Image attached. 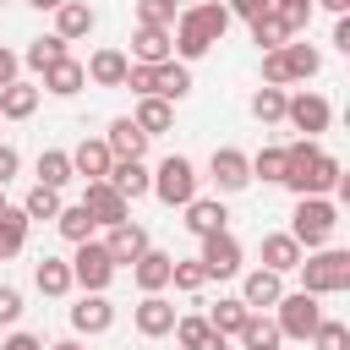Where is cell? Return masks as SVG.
Listing matches in <instances>:
<instances>
[{
	"label": "cell",
	"instance_id": "obj_19",
	"mask_svg": "<svg viewBox=\"0 0 350 350\" xmlns=\"http://www.w3.org/2000/svg\"><path fill=\"white\" fill-rule=\"evenodd\" d=\"M71 328H77V334H109V328H115L109 295H82V301L71 306Z\"/></svg>",
	"mask_w": 350,
	"mask_h": 350
},
{
	"label": "cell",
	"instance_id": "obj_39",
	"mask_svg": "<svg viewBox=\"0 0 350 350\" xmlns=\"http://www.w3.org/2000/svg\"><path fill=\"white\" fill-rule=\"evenodd\" d=\"M284 98H290L284 88H257V93H252V115H257L262 126H279V120H284Z\"/></svg>",
	"mask_w": 350,
	"mask_h": 350
},
{
	"label": "cell",
	"instance_id": "obj_35",
	"mask_svg": "<svg viewBox=\"0 0 350 350\" xmlns=\"http://www.w3.org/2000/svg\"><path fill=\"white\" fill-rule=\"evenodd\" d=\"M27 246V213L22 208H0V262H11Z\"/></svg>",
	"mask_w": 350,
	"mask_h": 350
},
{
	"label": "cell",
	"instance_id": "obj_13",
	"mask_svg": "<svg viewBox=\"0 0 350 350\" xmlns=\"http://www.w3.org/2000/svg\"><path fill=\"white\" fill-rule=\"evenodd\" d=\"M175 306L164 301V295H142L137 306H131V323H137V334L142 339H164V334H175Z\"/></svg>",
	"mask_w": 350,
	"mask_h": 350
},
{
	"label": "cell",
	"instance_id": "obj_10",
	"mask_svg": "<svg viewBox=\"0 0 350 350\" xmlns=\"http://www.w3.org/2000/svg\"><path fill=\"white\" fill-rule=\"evenodd\" d=\"M202 273L208 279H235L241 273V241L230 235V230H219V235H202Z\"/></svg>",
	"mask_w": 350,
	"mask_h": 350
},
{
	"label": "cell",
	"instance_id": "obj_43",
	"mask_svg": "<svg viewBox=\"0 0 350 350\" xmlns=\"http://www.w3.org/2000/svg\"><path fill=\"white\" fill-rule=\"evenodd\" d=\"M175 0H137V27H175Z\"/></svg>",
	"mask_w": 350,
	"mask_h": 350
},
{
	"label": "cell",
	"instance_id": "obj_4",
	"mask_svg": "<svg viewBox=\"0 0 350 350\" xmlns=\"http://www.w3.org/2000/svg\"><path fill=\"white\" fill-rule=\"evenodd\" d=\"M339 180H345L339 159H334V153H317V159H306V164H290L279 186H290L295 197H328Z\"/></svg>",
	"mask_w": 350,
	"mask_h": 350
},
{
	"label": "cell",
	"instance_id": "obj_49",
	"mask_svg": "<svg viewBox=\"0 0 350 350\" xmlns=\"http://www.w3.org/2000/svg\"><path fill=\"white\" fill-rule=\"evenodd\" d=\"M126 88H131L137 98H153V66H131V71H126Z\"/></svg>",
	"mask_w": 350,
	"mask_h": 350
},
{
	"label": "cell",
	"instance_id": "obj_23",
	"mask_svg": "<svg viewBox=\"0 0 350 350\" xmlns=\"http://www.w3.org/2000/svg\"><path fill=\"white\" fill-rule=\"evenodd\" d=\"M93 22H98V16H93L88 0H66V5L55 11V38H66V44H71V38H88Z\"/></svg>",
	"mask_w": 350,
	"mask_h": 350
},
{
	"label": "cell",
	"instance_id": "obj_38",
	"mask_svg": "<svg viewBox=\"0 0 350 350\" xmlns=\"http://www.w3.org/2000/svg\"><path fill=\"white\" fill-rule=\"evenodd\" d=\"M33 71H49L55 60H66V38H55V33H44V38H33L27 44V55H22Z\"/></svg>",
	"mask_w": 350,
	"mask_h": 350
},
{
	"label": "cell",
	"instance_id": "obj_5",
	"mask_svg": "<svg viewBox=\"0 0 350 350\" xmlns=\"http://www.w3.org/2000/svg\"><path fill=\"white\" fill-rule=\"evenodd\" d=\"M273 323H279V339H312V328L323 323V306L306 290H284L273 306Z\"/></svg>",
	"mask_w": 350,
	"mask_h": 350
},
{
	"label": "cell",
	"instance_id": "obj_47",
	"mask_svg": "<svg viewBox=\"0 0 350 350\" xmlns=\"http://www.w3.org/2000/svg\"><path fill=\"white\" fill-rule=\"evenodd\" d=\"M224 11H230V16H241V22H257V16H268V11H273V0H224Z\"/></svg>",
	"mask_w": 350,
	"mask_h": 350
},
{
	"label": "cell",
	"instance_id": "obj_2",
	"mask_svg": "<svg viewBox=\"0 0 350 350\" xmlns=\"http://www.w3.org/2000/svg\"><path fill=\"white\" fill-rule=\"evenodd\" d=\"M334 230H339V208L328 197H295V213H290V230L284 235L301 252H323L334 241Z\"/></svg>",
	"mask_w": 350,
	"mask_h": 350
},
{
	"label": "cell",
	"instance_id": "obj_1",
	"mask_svg": "<svg viewBox=\"0 0 350 350\" xmlns=\"http://www.w3.org/2000/svg\"><path fill=\"white\" fill-rule=\"evenodd\" d=\"M230 22H235V16L224 11V0H197V5H186V11L175 16V27H170L180 66H186V60H202V55L230 33Z\"/></svg>",
	"mask_w": 350,
	"mask_h": 350
},
{
	"label": "cell",
	"instance_id": "obj_20",
	"mask_svg": "<svg viewBox=\"0 0 350 350\" xmlns=\"http://www.w3.org/2000/svg\"><path fill=\"white\" fill-rule=\"evenodd\" d=\"M109 148H104V137H82L77 148H71V170L82 175V180H104L109 175Z\"/></svg>",
	"mask_w": 350,
	"mask_h": 350
},
{
	"label": "cell",
	"instance_id": "obj_18",
	"mask_svg": "<svg viewBox=\"0 0 350 350\" xmlns=\"http://www.w3.org/2000/svg\"><path fill=\"white\" fill-rule=\"evenodd\" d=\"M257 252H262V268H268V273H279V279H284V273H295V268H301V257H306L284 230L262 235V246H257Z\"/></svg>",
	"mask_w": 350,
	"mask_h": 350
},
{
	"label": "cell",
	"instance_id": "obj_51",
	"mask_svg": "<svg viewBox=\"0 0 350 350\" xmlns=\"http://www.w3.org/2000/svg\"><path fill=\"white\" fill-rule=\"evenodd\" d=\"M0 350H44V339H38V334H22V328H16V334H5V339H0Z\"/></svg>",
	"mask_w": 350,
	"mask_h": 350
},
{
	"label": "cell",
	"instance_id": "obj_40",
	"mask_svg": "<svg viewBox=\"0 0 350 350\" xmlns=\"http://www.w3.org/2000/svg\"><path fill=\"white\" fill-rule=\"evenodd\" d=\"M246 164H252V180H284V148H257V153H246Z\"/></svg>",
	"mask_w": 350,
	"mask_h": 350
},
{
	"label": "cell",
	"instance_id": "obj_59",
	"mask_svg": "<svg viewBox=\"0 0 350 350\" xmlns=\"http://www.w3.org/2000/svg\"><path fill=\"white\" fill-rule=\"evenodd\" d=\"M0 5H11V0H0Z\"/></svg>",
	"mask_w": 350,
	"mask_h": 350
},
{
	"label": "cell",
	"instance_id": "obj_12",
	"mask_svg": "<svg viewBox=\"0 0 350 350\" xmlns=\"http://www.w3.org/2000/svg\"><path fill=\"white\" fill-rule=\"evenodd\" d=\"M148 246H153V241H148V230H142V224H131V219H126V224H109V235H104V252H109V262H115V268H131Z\"/></svg>",
	"mask_w": 350,
	"mask_h": 350
},
{
	"label": "cell",
	"instance_id": "obj_25",
	"mask_svg": "<svg viewBox=\"0 0 350 350\" xmlns=\"http://www.w3.org/2000/svg\"><path fill=\"white\" fill-rule=\"evenodd\" d=\"M131 126H137L142 137H164V131L175 126V104H164V98H137Z\"/></svg>",
	"mask_w": 350,
	"mask_h": 350
},
{
	"label": "cell",
	"instance_id": "obj_22",
	"mask_svg": "<svg viewBox=\"0 0 350 350\" xmlns=\"http://www.w3.org/2000/svg\"><path fill=\"white\" fill-rule=\"evenodd\" d=\"M279 295H284V279H279V273H268V268H252V273H246V284H241V301H246V312L279 306Z\"/></svg>",
	"mask_w": 350,
	"mask_h": 350
},
{
	"label": "cell",
	"instance_id": "obj_29",
	"mask_svg": "<svg viewBox=\"0 0 350 350\" xmlns=\"http://www.w3.org/2000/svg\"><path fill=\"white\" fill-rule=\"evenodd\" d=\"M71 180H77V170H71V153H66V148H44V153H38V186L60 191V186H71Z\"/></svg>",
	"mask_w": 350,
	"mask_h": 350
},
{
	"label": "cell",
	"instance_id": "obj_44",
	"mask_svg": "<svg viewBox=\"0 0 350 350\" xmlns=\"http://www.w3.org/2000/svg\"><path fill=\"white\" fill-rule=\"evenodd\" d=\"M312 350H350V328H345L339 317H323V323L312 328Z\"/></svg>",
	"mask_w": 350,
	"mask_h": 350
},
{
	"label": "cell",
	"instance_id": "obj_37",
	"mask_svg": "<svg viewBox=\"0 0 350 350\" xmlns=\"http://www.w3.org/2000/svg\"><path fill=\"white\" fill-rule=\"evenodd\" d=\"M66 202H60V191H49V186H33L27 197H22V213H27V224H44V219H55Z\"/></svg>",
	"mask_w": 350,
	"mask_h": 350
},
{
	"label": "cell",
	"instance_id": "obj_56",
	"mask_svg": "<svg viewBox=\"0 0 350 350\" xmlns=\"http://www.w3.org/2000/svg\"><path fill=\"white\" fill-rule=\"evenodd\" d=\"M49 350H82V345H77V339H55Z\"/></svg>",
	"mask_w": 350,
	"mask_h": 350
},
{
	"label": "cell",
	"instance_id": "obj_27",
	"mask_svg": "<svg viewBox=\"0 0 350 350\" xmlns=\"http://www.w3.org/2000/svg\"><path fill=\"white\" fill-rule=\"evenodd\" d=\"M175 339H180V350H230V339L213 334L208 317H175Z\"/></svg>",
	"mask_w": 350,
	"mask_h": 350
},
{
	"label": "cell",
	"instance_id": "obj_28",
	"mask_svg": "<svg viewBox=\"0 0 350 350\" xmlns=\"http://www.w3.org/2000/svg\"><path fill=\"white\" fill-rule=\"evenodd\" d=\"M186 93H191V71H186L180 60H164V66H153V98L175 104V98H186Z\"/></svg>",
	"mask_w": 350,
	"mask_h": 350
},
{
	"label": "cell",
	"instance_id": "obj_9",
	"mask_svg": "<svg viewBox=\"0 0 350 350\" xmlns=\"http://www.w3.org/2000/svg\"><path fill=\"white\" fill-rule=\"evenodd\" d=\"M208 180L219 186V197L246 191V186H252V164H246V153H241V148H213V159H208Z\"/></svg>",
	"mask_w": 350,
	"mask_h": 350
},
{
	"label": "cell",
	"instance_id": "obj_53",
	"mask_svg": "<svg viewBox=\"0 0 350 350\" xmlns=\"http://www.w3.org/2000/svg\"><path fill=\"white\" fill-rule=\"evenodd\" d=\"M334 49H345V55H350V16H339V22H334Z\"/></svg>",
	"mask_w": 350,
	"mask_h": 350
},
{
	"label": "cell",
	"instance_id": "obj_11",
	"mask_svg": "<svg viewBox=\"0 0 350 350\" xmlns=\"http://www.w3.org/2000/svg\"><path fill=\"white\" fill-rule=\"evenodd\" d=\"M82 208H88V213H93V224H104V230L131 219V202H126V197H120L109 180H88V191H82Z\"/></svg>",
	"mask_w": 350,
	"mask_h": 350
},
{
	"label": "cell",
	"instance_id": "obj_15",
	"mask_svg": "<svg viewBox=\"0 0 350 350\" xmlns=\"http://www.w3.org/2000/svg\"><path fill=\"white\" fill-rule=\"evenodd\" d=\"M104 180H109L126 202H137V197H148V191H153V175H148V164H142V159H115Z\"/></svg>",
	"mask_w": 350,
	"mask_h": 350
},
{
	"label": "cell",
	"instance_id": "obj_41",
	"mask_svg": "<svg viewBox=\"0 0 350 350\" xmlns=\"http://www.w3.org/2000/svg\"><path fill=\"white\" fill-rule=\"evenodd\" d=\"M273 16L284 22V33L295 38V33H306L312 27V0H273Z\"/></svg>",
	"mask_w": 350,
	"mask_h": 350
},
{
	"label": "cell",
	"instance_id": "obj_6",
	"mask_svg": "<svg viewBox=\"0 0 350 350\" xmlns=\"http://www.w3.org/2000/svg\"><path fill=\"white\" fill-rule=\"evenodd\" d=\"M153 197H159L164 208H186V202L197 197V170H191V159L170 153V159L153 170Z\"/></svg>",
	"mask_w": 350,
	"mask_h": 350
},
{
	"label": "cell",
	"instance_id": "obj_16",
	"mask_svg": "<svg viewBox=\"0 0 350 350\" xmlns=\"http://www.w3.org/2000/svg\"><path fill=\"white\" fill-rule=\"evenodd\" d=\"M186 230L202 241V235H219V230H230V208L219 202V197H191L186 202Z\"/></svg>",
	"mask_w": 350,
	"mask_h": 350
},
{
	"label": "cell",
	"instance_id": "obj_3",
	"mask_svg": "<svg viewBox=\"0 0 350 350\" xmlns=\"http://www.w3.org/2000/svg\"><path fill=\"white\" fill-rule=\"evenodd\" d=\"M295 273H301V290L306 295H339V290H350V252H339V246L306 252Z\"/></svg>",
	"mask_w": 350,
	"mask_h": 350
},
{
	"label": "cell",
	"instance_id": "obj_34",
	"mask_svg": "<svg viewBox=\"0 0 350 350\" xmlns=\"http://www.w3.org/2000/svg\"><path fill=\"white\" fill-rule=\"evenodd\" d=\"M241 350H279V323L273 317H262V312H252L246 323H241Z\"/></svg>",
	"mask_w": 350,
	"mask_h": 350
},
{
	"label": "cell",
	"instance_id": "obj_7",
	"mask_svg": "<svg viewBox=\"0 0 350 350\" xmlns=\"http://www.w3.org/2000/svg\"><path fill=\"white\" fill-rule=\"evenodd\" d=\"M109 279H115V262H109L104 241H82L71 257V284H82V295H104Z\"/></svg>",
	"mask_w": 350,
	"mask_h": 350
},
{
	"label": "cell",
	"instance_id": "obj_21",
	"mask_svg": "<svg viewBox=\"0 0 350 350\" xmlns=\"http://www.w3.org/2000/svg\"><path fill=\"white\" fill-rule=\"evenodd\" d=\"M170 262H175V257H164V252H153V246H148V252L131 262L137 290H142V295H164V284H170Z\"/></svg>",
	"mask_w": 350,
	"mask_h": 350
},
{
	"label": "cell",
	"instance_id": "obj_24",
	"mask_svg": "<svg viewBox=\"0 0 350 350\" xmlns=\"http://www.w3.org/2000/svg\"><path fill=\"white\" fill-rule=\"evenodd\" d=\"M88 88V71H82V60H55L49 71H44V93H55V98H71V93H82Z\"/></svg>",
	"mask_w": 350,
	"mask_h": 350
},
{
	"label": "cell",
	"instance_id": "obj_46",
	"mask_svg": "<svg viewBox=\"0 0 350 350\" xmlns=\"http://www.w3.org/2000/svg\"><path fill=\"white\" fill-rule=\"evenodd\" d=\"M262 82H268V88H284V82H290V66H284V55H279V49H268V55H262Z\"/></svg>",
	"mask_w": 350,
	"mask_h": 350
},
{
	"label": "cell",
	"instance_id": "obj_42",
	"mask_svg": "<svg viewBox=\"0 0 350 350\" xmlns=\"http://www.w3.org/2000/svg\"><path fill=\"white\" fill-rule=\"evenodd\" d=\"M252 44L268 55V49H284V44H290V33H284V22L268 11V16H257V22H252Z\"/></svg>",
	"mask_w": 350,
	"mask_h": 350
},
{
	"label": "cell",
	"instance_id": "obj_45",
	"mask_svg": "<svg viewBox=\"0 0 350 350\" xmlns=\"http://www.w3.org/2000/svg\"><path fill=\"white\" fill-rule=\"evenodd\" d=\"M170 284H175V290H202V284H208V273H202V262H197V257H191V262H180V257H175V262H170Z\"/></svg>",
	"mask_w": 350,
	"mask_h": 350
},
{
	"label": "cell",
	"instance_id": "obj_8",
	"mask_svg": "<svg viewBox=\"0 0 350 350\" xmlns=\"http://www.w3.org/2000/svg\"><path fill=\"white\" fill-rule=\"evenodd\" d=\"M284 120H290L301 137L317 142V137L328 131V120H334V104H328L323 93H290V98H284Z\"/></svg>",
	"mask_w": 350,
	"mask_h": 350
},
{
	"label": "cell",
	"instance_id": "obj_52",
	"mask_svg": "<svg viewBox=\"0 0 350 350\" xmlns=\"http://www.w3.org/2000/svg\"><path fill=\"white\" fill-rule=\"evenodd\" d=\"M16 71H22V60H16V55L0 44V88H11V82H16Z\"/></svg>",
	"mask_w": 350,
	"mask_h": 350
},
{
	"label": "cell",
	"instance_id": "obj_55",
	"mask_svg": "<svg viewBox=\"0 0 350 350\" xmlns=\"http://www.w3.org/2000/svg\"><path fill=\"white\" fill-rule=\"evenodd\" d=\"M27 5H38V11H60L66 0H27Z\"/></svg>",
	"mask_w": 350,
	"mask_h": 350
},
{
	"label": "cell",
	"instance_id": "obj_14",
	"mask_svg": "<svg viewBox=\"0 0 350 350\" xmlns=\"http://www.w3.org/2000/svg\"><path fill=\"white\" fill-rule=\"evenodd\" d=\"M126 60H131V66H164V60H175V38H170V27H137Z\"/></svg>",
	"mask_w": 350,
	"mask_h": 350
},
{
	"label": "cell",
	"instance_id": "obj_26",
	"mask_svg": "<svg viewBox=\"0 0 350 350\" xmlns=\"http://www.w3.org/2000/svg\"><path fill=\"white\" fill-rule=\"evenodd\" d=\"M104 148H109V159H142V153H148V137L131 126V115H120V120H109Z\"/></svg>",
	"mask_w": 350,
	"mask_h": 350
},
{
	"label": "cell",
	"instance_id": "obj_50",
	"mask_svg": "<svg viewBox=\"0 0 350 350\" xmlns=\"http://www.w3.org/2000/svg\"><path fill=\"white\" fill-rule=\"evenodd\" d=\"M16 170H22V153H16L11 142H0V186H5V180H11Z\"/></svg>",
	"mask_w": 350,
	"mask_h": 350
},
{
	"label": "cell",
	"instance_id": "obj_58",
	"mask_svg": "<svg viewBox=\"0 0 350 350\" xmlns=\"http://www.w3.org/2000/svg\"><path fill=\"white\" fill-rule=\"evenodd\" d=\"M175 5H180V0H175ZM191 5H197V0H191Z\"/></svg>",
	"mask_w": 350,
	"mask_h": 350
},
{
	"label": "cell",
	"instance_id": "obj_33",
	"mask_svg": "<svg viewBox=\"0 0 350 350\" xmlns=\"http://www.w3.org/2000/svg\"><path fill=\"white\" fill-rule=\"evenodd\" d=\"M246 317H252V312H246V301H241V295H219V306L208 312V328H213V334H224V339H235Z\"/></svg>",
	"mask_w": 350,
	"mask_h": 350
},
{
	"label": "cell",
	"instance_id": "obj_36",
	"mask_svg": "<svg viewBox=\"0 0 350 350\" xmlns=\"http://www.w3.org/2000/svg\"><path fill=\"white\" fill-rule=\"evenodd\" d=\"M55 224H60V235H66L71 246H82V241H93V230H98V224H93V213H88L82 202H71V208H60V213H55Z\"/></svg>",
	"mask_w": 350,
	"mask_h": 350
},
{
	"label": "cell",
	"instance_id": "obj_30",
	"mask_svg": "<svg viewBox=\"0 0 350 350\" xmlns=\"http://www.w3.org/2000/svg\"><path fill=\"white\" fill-rule=\"evenodd\" d=\"M33 109H38V88L33 82L16 77L11 88H0V120H27Z\"/></svg>",
	"mask_w": 350,
	"mask_h": 350
},
{
	"label": "cell",
	"instance_id": "obj_32",
	"mask_svg": "<svg viewBox=\"0 0 350 350\" xmlns=\"http://www.w3.org/2000/svg\"><path fill=\"white\" fill-rule=\"evenodd\" d=\"M33 284H38V295H71V262H60V257H38Z\"/></svg>",
	"mask_w": 350,
	"mask_h": 350
},
{
	"label": "cell",
	"instance_id": "obj_57",
	"mask_svg": "<svg viewBox=\"0 0 350 350\" xmlns=\"http://www.w3.org/2000/svg\"><path fill=\"white\" fill-rule=\"evenodd\" d=\"M0 208H11V202H5V186H0Z\"/></svg>",
	"mask_w": 350,
	"mask_h": 350
},
{
	"label": "cell",
	"instance_id": "obj_48",
	"mask_svg": "<svg viewBox=\"0 0 350 350\" xmlns=\"http://www.w3.org/2000/svg\"><path fill=\"white\" fill-rule=\"evenodd\" d=\"M22 317V290L16 284H0V328H11Z\"/></svg>",
	"mask_w": 350,
	"mask_h": 350
},
{
	"label": "cell",
	"instance_id": "obj_54",
	"mask_svg": "<svg viewBox=\"0 0 350 350\" xmlns=\"http://www.w3.org/2000/svg\"><path fill=\"white\" fill-rule=\"evenodd\" d=\"M312 5H323V11H334V16H350V0H312Z\"/></svg>",
	"mask_w": 350,
	"mask_h": 350
},
{
	"label": "cell",
	"instance_id": "obj_17",
	"mask_svg": "<svg viewBox=\"0 0 350 350\" xmlns=\"http://www.w3.org/2000/svg\"><path fill=\"white\" fill-rule=\"evenodd\" d=\"M82 71H88V82H93V88H126L131 60H126V49H93V60H88Z\"/></svg>",
	"mask_w": 350,
	"mask_h": 350
},
{
	"label": "cell",
	"instance_id": "obj_31",
	"mask_svg": "<svg viewBox=\"0 0 350 350\" xmlns=\"http://www.w3.org/2000/svg\"><path fill=\"white\" fill-rule=\"evenodd\" d=\"M279 55H284V66H290V82H306V77H317V71H323V55H317L306 38H290Z\"/></svg>",
	"mask_w": 350,
	"mask_h": 350
}]
</instances>
